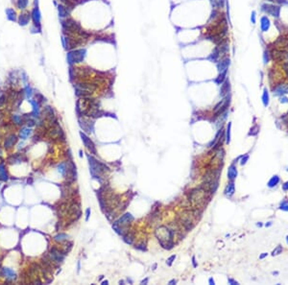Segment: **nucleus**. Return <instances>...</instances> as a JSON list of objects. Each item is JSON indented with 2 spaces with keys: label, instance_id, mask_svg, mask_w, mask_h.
<instances>
[{
  "label": "nucleus",
  "instance_id": "nucleus-1",
  "mask_svg": "<svg viewBox=\"0 0 288 285\" xmlns=\"http://www.w3.org/2000/svg\"><path fill=\"white\" fill-rule=\"evenodd\" d=\"M174 233L175 231L165 226H161L155 230L156 237L158 238L160 244L166 250H171L174 247Z\"/></svg>",
  "mask_w": 288,
  "mask_h": 285
},
{
  "label": "nucleus",
  "instance_id": "nucleus-2",
  "mask_svg": "<svg viewBox=\"0 0 288 285\" xmlns=\"http://www.w3.org/2000/svg\"><path fill=\"white\" fill-rule=\"evenodd\" d=\"M61 23H62L64 32L66 33L67 35L79 36V37L83 38L84 40H86L89 37H90V34L85 32L82 29L81 25L79 23H77L75 20H73L71 17H67V19H62L61 20Z\"/></svg>",
  "mask_w": 288,
  "mask_h": 285
},
{
  "label": "nucleus",
  "instance_id": "nucleus-3",
  "mask_svg": "<svg viewBox=\"0 0 288 285\" xmlns=\"http://www.w3.org/2000/svg\"><path fill=\"white\" fill-rule=\"evenodd\" d=\"M207 191L201 186L199 188H195L192 190L188 195V201L189 203L196 208H199V207H202L206 203Z\"/></svg>",
  "mask_w": 288,
  "mask_h": 285
},
{
  "label": "nucleus",
  "instance_id": "nucleus-4",
  "mask_svg": "<svg viewBox=\"0 0 288 285\" xmlns=\"http://www.w3.org/2000/svg\"><path fill=\"white\" fill-rule=\"evenodd\" d=\"M85 57H86L85 49H73V50L68 51L66 59L69 65H74V64H78V63L83 61Z\"/></svg>",
  "mask_w": 288,
  "mask_h": 285
},
{
  "label": "nucleus",
  "instance_id": "nucleus-5",
  "mask_svg": "<svg viewBox=\"0 0 288 285\" xmlns=\"http://www.w3.org/2000/svg\"><path fill=\"white\" fill-rule=\"evenodd\" d=\"M230 103H231V95L230 94L223 97V99L218 104H216V106L213 108V112L215 113L214 117L220 116L221 114H223L225 111H227V110H228L229 106H230Z\"/></svg>",
  "mask_w": 288,
  "mask_h": 285
},
{
  "label": "nucleus",
  "instance_id": "nucleus-6",
  "mask_svg": "<svg viewBox=\"0 0 288 285\" xmlns=\"http://www.w3.org/2000/svg\"><path fill=\"white\" fill-rule=\"evenodd\" d=\"M261 11L264 12L266 15H271L276 19H278L281 15V6L277 4L264 3L261 5Z\"/></svg>",
  "mask_w": 288,
  "mask_h": 285
},
{
  "label": "nucleus",
  "instance_id": "nucleus-7",
  "mask_svg": "<svg viewBox=\"0 0 288 285\" xmlns=\"http://www.w3.org/2000/svg\"><path fill=\"white\" fill-rule=\"evenodd\" d=\"M133 221H134V217L132 216V214H131V213H126V214H124L123 216H122L121 218H119L115 222L113 228H115V229L117 231V233H119L120 229H123V228H127Z\"/></svg>",
  "mask_w": 288,
  "mask_h": 285
},
{
  "label": "nucleus",
  "instance_id": "nucleus-8",
  "mask_svg": "<svg viewBox=\"0 0 288 285\" xmlns=\"http://www.w3.org/2000/svg\"><path fill=\"white\" fill-rule=\"evenodd\" d=\"M65 253L64 252H61L60 250H58L57 248H52L50 250V259L53 260L54 262H57V263H61L63 262L64 258H65Z\"/></svg>",
  "mask_w": 288,
  "mask_h": 285
},
{
  "label": "nucleus",
  "instance_id": "nucleus-9",
  "mask_svg": "<svg viewBox=\"0 0 288 285\" xmlns=\"http://www.w3.org/2000/svg\"><path fill=\"white\" fill-rule=\"evenodd\" d=\"M31 14V19L33 20L34 26H37V27H40V19H41V15L40 12L39 7H34Z\"/></svg>",
  "mask_w": 288,
  "mask_h": 285
},
{
  "label": "nucleus",
  "instance_id": "nucleus-10",
  "mask_svg": "<svg viewBox=\"0 0 288 285\" xmlns=\"http://www.w3.org/2000/svg\"><path fill=\"white\" fill-rule=\"evenodd\" d=\"M80 136H81V137H82V140H83V142H84V144H85V146L88 148V150L90 151V152L91 153V154H93V155H95L96 154V149H95V145H94V143L92 142V140L90 139V138H89V136H86L85 133H83V132H81L80 133Z\"/></svg>",
  "mask_w": 288,
  "mask_h": 285
},
{
  "label": "nucleus",
  "instance_id": "nucleus-11",
  "mask_svg": "<svg viewBox=\"0 0 288 285\" xmlns=\"http://www.w3.org/2000/svg\"><path fill=\"white\" fill-rule=\"evenodd\" d=\"M231 65V59L229 57L222 58L217 61V69L218 72H223L225 70H228L229 66Z\"/></svg>",
  "mask_w": 288,
  "mask_h": 285
},
{
  "label": "nucleus",
  "instance_id": "nucleus-12",
  "mask_svg": "<svg viewBox=\"0 0 288 285\" xmlns=\"http://www.w3.org/2000/svg\"><path fill=\"white\" fill-rule=\"evenodd\" d=\"M273 93L275 96H278V97L285 95L286 93H288V86H286L285 84L276 85V86L273 90Z\"/></svg>",
  "mask_w": 288,
  "mask_h": 285
},
{
  "label": "nucleus",
  "instance_id": "nucleus-13",
  "mask_svg": "<svg viewBox=\"0 0 288 285\" xmlns=\"http://www.w3.org/2000/svg\"><path fill=\"white\" fill-rule=\"evenodd\" d=\"M58 13H59V16L61 17V19H65L69 17V15H70V9L64 4H59Z\"/></svg>",
  "mask_w": 288,
  "mask_h": 285
},
{
  "label": "nucleus",
  "instance_id": "nucleus-14",
  "mask_svg": "<svg viewBox=\"0 0 288 285\" xmlns=\"http://www.w3.org/2000/svg\"><path fill=\"white\" fill-rule=\"evenodd\" d=\"M231 91V83L229 79H226L225 81L221 84V90H220V95L221 97H225L228 94H230Z\"/></svg>",
  "mask_w": 288,
  "mask_h": 285
},
{
  "label": "nucleus",
  "instance_id": "nucleus-15",
  "mask_svg": "<svg viewBox=\"0 0 288 285\" xmlns=\"http://www.w3.org/2000/svg\"><path fill=\"white\" fill-rule=\"evenodd\" d=\"M270 26H271V21H270L269 17L267 15H263L260 19V30L261 32H267L270 29Z\"/></svg>",
  "mask_w": 288,
  "mask_h": 285
},
{
  "label": "nucleus",
  "instance_id": "nucleus-16",
  "mask_svg": "<svg viewBox=\"0 0 288 285\" xmlns=\"http://www.w3.org/2000/svg\"><path fill=\"white\" fill-rule=\"evenodd\" d=\"M30 20H31V14L29 13H22L19 15V19H17V21H19V24L20 26H26Z\"/></svg>",
  "mask_w": 288,
  "mask_h": 285
},
{
  "label": "nucleus",
  "instance_id": "nucleus-17",
  "mask_svg": "<svg viewBox=\"0 0 288 285\" xmlns=\"http://www.w3.org/2000/svg\"><path fill=\"white\" fill-rule=\"evenodd\" d=\"M2 274H3L4 277L6 278V279L9 280V281H14L16 279L15 273L13 270L9 269V268H3L2 269Z\"/></svg>",
  "mask_w": 288,
  "mask_h": 285
},
{
  "label": "nucleus",
  "instance_id": "nucleus-18",
  "mask_svg": "<svg viewBox=\"0 0 288 285\" xmlns=\"http://www.w3.org/2000/svg\"><path fill=\"white\" fill-rule=\"evenodd\" d=\"M236 177H237V168H236V165L232 163L228 169V179L233 182L236 179Z\"/></svg>",
  "mask_w": 288,
  "mask_h": 285
},
{
  "label": "nucleus",
  "instance_id": "nucleus-19",
  "mask_svg": "<svg viewBox=\"0 0 288 285\" xmlns=\"http://www.w3.org/2000/svg\"><path fill=\"white\" fill-rule=\"evenodd\" d=\"M16 141H17V137H16V136H15V135H11L10 136H8V137L6 138V140H5V143H4V147H5L7 150L11 149V148H13V147H14V145L16 143Z\"/></svg>",
  "mask_w": 288,
  "mask_h": 285
},
{
  "label": "nucleus",
  "instance_id": "nucleus-20",
  "mask_svg": "<svg viewBox=\"0 0 288 285\" xmlns=\"http://www.w3.org/2000/svg\"><path fill=\"white\" fill-rule=\"evenodd\" d=\"M25 157L21 154H14L9 157L8 161L10 163H20L22 160H25Z\"/></svg>",
  "mask_w": 288,
  "mask_h": 285
},
{
  "label": "nucleus",
  "instance_id": "nucleus-21",
  "mask_svg": "<svg viewBox=\"0 0 288 285\" xmlns=\"http://www.w3.org/2000/svg\"><path fill=\"white\" fill-rule=\"evenodd\" d=\"M234 192H235V186H234V183L232 182L226 186V188L224 190V194L227 197H232V196H233Z\"/></svg>",
  "mask_w": 288,
  "mask_h": 285
},
{
  "label": "nucleus",
  "instance_id": "nucleus-22",
  "mask_svg": "<svg viewBox=\"0 0 288 285\" xmlns=\"http://www.w3.org/2000/svg\"><path fill=\"white\" fill-rule=\"evenodd\" d=\"M5 13H6V15H7V19L10 20V21H16L17 20V16H16V13H15V11L14 10V9H12V8H8V9H6V11H5Z\"/></svg>",
  "mask_w": 288,
  "mask_h": 285
},
{
  "label": "nucleus",
  "instance_id": "nucleus-23",
  "mask_svg": "<svg viewBox=\"0 0 288 285\" xmlns=\"http://www.w3.org/2000/svg\"><path fill=\"white\" fill-rule=\"evenodd\" d=\"M211 5L216 10H221L226 6L227 0H211Z\"/></svg>",
  "mask_w": 288,
  "mask_h": 285
},
{
  "label": "nucleus",
  "instance_id": "nucleus-24",
  "mask_svg": "<svg viewBox=\"0 0 288 285\" xmlns=\"http://www.w3.org/2000/svg\"><path fill=\"white\" fill-rule=\"evenodd\" d=\"M280 181H281V178L278 175H275L269 180V182H267V186L270 188H273V187H275V186H277V184H278Z\"/></svg>",
  "mask_w": 288,
  "mask_h": 285
},
{
  "label": "nucleus",
  "instance_id": "nucleus-25",
  "mask_svg": "<svg viewBox=\"0 0 288 285\" xmlns=\"http://www.w3.org/2000/svg\"><path fill=\"white\" fill-rule=\"evenodd\" d=\"M227 75H228V70H225V71H223V72H220L219 75H218L217 78L215 79V83L217 85H221L227 79Z\"/></svg>",
  "mask_w": 288,
  "mask_h": 285
},
{
  "label": "nucleus",
  "instance_id": "nucleus-26",
  "mask_svg": "<svg viewBox=\"0 0 288 285\" xmlns=\"http://www.w3.org/2000/svg\"><path fill=\"white\" fill-rule=\"evenodd\" d=\"M8 180V174L6 172V169L4 164L0 163V181L6 182Z\"/></svg>",
  "mask_w": 288,
  "mask_h": 285
},
{
  "label": "nucleus",
  "instance_id": "nucleus-27",
  "mask_svg": "<svg viewBox=\"0 0 288 285\" xmlns=\"http://www.w3.org/2000/svg\"><path fill=\"white\" fill-rule=\"evenodd\" d=\"M31 132H32V131L28 128H24V129H22L21 131H20V132H19V136H20V138H22V139H27L28 137H29V136L31 135Z\"/></svg>",
  "mask_w": 288,
  "mask_h": 285
},
{
  "label": "nucleus",
  "instance_id": "nucleus-28",
  "mask_svg": "<svg viewBox=\"0 0 288 285\" xmlns=\"http://www.w3.org/2000/svg\"><path fill=\"white\" fill-rule=\"evenodd\" d=\"M269 100H270V98H269V92H268V90L265 87L264 90H263V93H262V103H263V105H264L265 107H267V106L269 105Z\"/></svg>",
  "mask_w": 288,
  "mask_h": 285
},
{
  "label": "nucleus",
  "instance_id": "nucleus-29",
  "mask_svg": "<svg viewBox=\"0 0 288 285\" xmlns=\"http://www.w3.org/2000/svg\"><path fill=\"white\" fill-rule=\"evenodd\" d=\"M28 4H29V0H17V2H16L17 8L20 9V10H25V9L27 8Z\"/></svg>",
  "mask_w": 288,
  "mask_h": 285
},
{
  "label": "nucleus",
  "instance_id": "nucleus-30",
  "mask_svg": "<svg viewBox=\"0 0 288 285\" xmlns=\"http://www.w3.org/2000/svg\"><path fill=\"white\" fill-rule=\"evenodd\" d=\"M67 169H68V166H67L65 162L61 163V164L58 166V171L60 172V174H62L63 176H65V175L66 174Z\"/></svg>",
  "mask_w": 288,
  "mask_h": 285
},
{
  "label": "nucleus",
  "instance_id": "nucleus-31",
  "mask_svg": "<svg viewBox=\"0 0 288 285\" xmlns=\"http://www.w3.org/2000/svg\"><path fill=\"white\" fill-rule=\"evenodd\" d=\"M223 136V130H220L219 132H217V135H216V136H215V138H214V140L211 142V144L208 145V147L211 148V147H213V145H216L217 144V141H219L220 140V138H221V136Z\"/></svg>",
  "mask_w": 288,
  "mask_h": 285
},
{
  "label": "nucleus",
  "instance_id": "nucleus-32",
  "mask_svg": "<svg viewBox=\"0 0 288 285\" xmlns=\"http://www.w3.org/2000/svg\"><path fill=\"white\" fill-rule=\"evenodd\" d=\"M231 127H232V123L229 122L228 127H227V130H226V142L228 144L231 142Z\"/></svg>",
  "mask_w": 288,
  "mask_h": 285
},
{
  "label": "nucleus",
  "instance_id": "nucleus-33",
  "mask_svg": "<svg viewBox=\"0 0 288 285\" xmlns=\"http://www.w3.org/2000/svg\"><path fill=\"white\" fill-rule=\"evenodd\" d=\"M282 251H283L282 246V245H278V246L274 249V251L272 252V255H273V256H276V255L281 254L282 253Z\"/></svg>",
  "mask_w": 288,
  "mask_h": 285
},
{
  "label": "nucleus",
  "instance_id": "nucleus-34",
  "mask_svg": "<svg viewBox=\"0 0 288 285\" xmlns=\"http://www.w3.org/2000/svg\"><path fill=\"white\" fill-rule=\"evenodd\" d=\"M13 121L15 124H16V125H21V124H23V119H22V117L19 116V115H14Z\"/></svg>",
  "mask_w": 288,
  "mask_h": 285
},
{
  "label": "nucleus",
  "instance_id": "nucleus-35",
  "mask_svg": "<svg viewBox=\"0 0 288 285\" xmlns=\"http://www.w3.org/2000/svg\"><path fill=\"white\" fill-rule=\"evenodd\" d=\"M280 209L283 211H288V200H283L280 204Z\"/></svg>",
  "mask_w": 288,
  "mask_h": 285
},
{
  "label": "nucleus",
  "instance_id": "nucleus-36",
  "mask_svg": "<svg viewBox=\"0 0 288 285\" xmlns=\"http://www.w3.org/2000/svg\"><path fill=\"white\" fill-rule=\"evenodd\" d=\"M66 239H67V235L65 234V233H61V234L55 236L56 241H60V242H63V241H65V240H66Z\"/></svg>",
  "mask_w": 288,
  "mask_h": 285
},
{
  "label": "nucleus",
  "instance_id": "nucleus-37",
  "mask_svg": "<svg viewBox=\"0 0 288 285\" xmlns=\"http://www.w3.org/2000/svg\"><path fill=\"white\" fill-rule=\"evenodd\" d=\"M258 131H259L258 126L253 127V128L251 129V132H250V133H249V136H257V133H258Z\"/></svg>",
  "mask_w": 288,
  "mask_h": 285
},
{
  "label": "nucleus",
  "instance_id": "nucleus-38",
  "mask_svg": "<svg viewBox=\"0 0 288 285\" xmlns=\"http://www.w3.org/2000/svg\"><path fill=\"white\" fill-rule=\"evenodd\" d=\"M269 61H270V54H269V52H268V51H264V53H263V61H264V64L269 63Z\"/></svg>",
  "mask_w": 288,
  "mask_h": 285
},
{
  "label": "nucleus",
  "instance_id": "nucleus-39",
  "mask_svg": "<svg viewBox=\"0 0 288 285\" xmlns=\"http://www.w3.org/2000/svg\"><path fill=\"white\" fill-rule=\"evenodd\" d=\"M251 21L253 24H256V22H257V13L255 11H253L251 14Z\"/></svg>",
  "mask_w": 288,
  "mask_h": 285
},
{
  "label": "nucleus",
  "instance_id": "nucleus-40",
  "mask_svg": "<svg viewBox=\"0 0 288 285\" xmlns=\"http://www.w3.org/2000/svg\"><path fill=\"white\" fill-rule=\"evenodd\" d=\"M248 159H249V155H245V156L241 157L240 164H241V165H244V164H246V163H247V161H248Z\"/></svg>",
  "mask_w": 288,
  "mask_h": 285
},
{
  "label": "nucleus",
  "instance_id": "nucleus-41",
  "mask_svg": "<svg viewBox=\"0 0 288 285\" xmlns=\"http://www.w3.org/2000/svg\"><path fill=\"white\" fill-rule=\"evenodd\" d=\"M280 102H281L282 104H286V103H288V97H286V96H284V95L281 96Z\"/></svg>",
  "mask_w": 288,
  "mask_h": 285
},
{
  "label": "nucleus",
  "instance_id": "nucleus-42",
  "mask_svg": "<svg viewBox=\"0 0 288 285\" xmlns=\"http://www.w3.org/2000/svg\"><path fill=\"white\" fill-rule=\"evenodd\" d=\"M25 91H26L25 93H26V95H27V97H30L32 95V90H31L30 86H26Z\"/></svg>",
  "mask_w": 288,
  "mask_h": 285
},
{
  "label": "nucleus",
  "instance_id": "nucleus-43",
  "mask_svg": "<svg viewBox=\"0 0 288 285\" xmlns=\"http://www.w3.org/2000/svg\"><path fill=\"white\" fill-rule=\"evenodd\" d=\"M27 122V125H28V127H33L34 125H35V120L34 119H31L30 118V116H29V119L26 121Z\"/></svg>",
  "mask_w": 288,
  "mask_h": 285
},
{
  "label": "nucleus",
  "instance_id": "nucleus-44",
  "mask_svg": "<svg viewBox=\"0 0 288 285\" xmlns=\"http://www.w3.org/2000/svg\"><path fill=\"white\" fill-rule=\"evenodd\" d=\"M267 1L272 2L273 4H282V3H284L283 0H267Z\"/></svg>",
  "mask_w": 288,
  "mask_h": 285
},
{
  "label": "nucleus",
  "instance_id": "nucleus-45",
  "mask_svg": "<svg viewBox=\"0 0 288 285\" xmlns=\"http://www.w3.org/2000/svg\"><path fill=\"white\" fill-rule=\"evenodd\" d=\"M175 258H176V255H175V254H174V255H172V256H170V257H169V259L167 260V264H168L169 266H171V265H172V262H173V260L175 259Z\"/></svg>",
  "mask_w": 288,
  "mask_h": 285
},
{
  "label": "nucleus",
  "instance_id": "nucleus-46",
  "mask_svg": "<svg viewBox=\"0 0 288 285\" xmlns=\"http://www.w3.org/2000/svg\"><path fill=\"white\" fill-rule=\"evenodd\" d=\"M282 67H283V70L285 71V73H286V76L288 77V63H285V64H283V65H282Z\"/></svg>",
  "mask_w": 288,
  "mask_h": 285
},
{
  "label": "nucleus",
  "instance_id": "nucleus-47",
  "mask_svg": "<svg viewBox=\"0 0 288 285\" xmlns=\"http://www.w3.org/2000/svg\"><path fill=\"white\" fill-rule=\"evenodd\" d=\"M282 190L283 191H288V181L287 182H285L283 184H282Z\"/></svg>",
  "mask_w": 288,
  "mask_h": 285
},
{
  "label": "nucleus",
  "instance_id": "nucleus-48",
  "mask_svg": "<svg viewBox=\"0 0 288 285\" xmlns=\"http://www.w3.org/2000/svg\"><path fill=\"white\" fill-rule=\"evenodd\" d=\"M90 215V208H88V209L86 210V221L89 220Z\"/></svg>",
  "mask_w": 288,
  "mask_h": 285
},
{
  "label": "nucleus",
  "instance_id": "nucleus-49",
  "mask_svg": "<svg viewBox=\"0 0 288 285\" xmlns=\"http://www.w3.org/2000/svg\"><path fill=\"white\" fill-rule=\"evenodd\" d=\"M229 283L232 284V285H237V284H238V282H237L236 280H234V279H229Z\"/></svg>",
  "mask_w": 288,
  "mask_h": 285
},
{
  "label": "nucleus",
  "instance_id": "nucleus-50",
  "mask_svg": "<svg viewBox=\"0 0 288 285\" xmlns=\"http://www.w3.org/2000/svg\"><path fill=\"white\" fill-rule=\"evenodd\" d=\"M267 255H268V254H267V253H263L262 254H260V256H259V259H263V258H265Z\"/></svg>",
  "mask_w": 288,
  "mask_h": 285
},
{
  "label": "nucleus",
  "instance_id": "nucleus-51",
  "mask_svg": "<svg viewBox=\"0 0 288 285\" xmlns=\"http://www.w3.org/2000/svg\"><path fill=\"white\" fill-rule=\"evenodd\" d=\"M192 263H193V266H194V267H197V264H196V261H195V257H194V256L192 257Z\"/></svg>",
  "mask_w": 288,
  "mask_h": 285
},
{
  "label": "nucleus",
  "instance_id": "nucleus-52",
  "mask_svg": "<svg viewBox=\"0 0 288 285\" xmlns=\"http://www.w3.org/2000/svg\"><path fill=\"white\" fill-rule=\"evenodd\" d=\"M208 282H209V284H211V285H214V284H215V282H214L213 279H209Z\"/></svg>",
  "mask_w": 288,
  "mask_h": 285
},
{
  "label": "nucleus",
  "instance_id": "nucleus-53",
  "mask_svg": "<svg viewBox=\"0 0 288 285\" xmlns=\"http://www.w3.org/2000/svg\"><path fill=\"white\" fill-rule=\"evenodd\" d=\"M272 224H273L272 222H268V223H266V224H265V227H266V228H268V227H271V226H272Z\"/></svg>",
  "mask_w": 288,
  "mask_h": 285
},
{
  "label": "nucleus",
  "instance_id": "nucleus-54",
  "mask_svg": "<svg viewBox=\"0 0 288 285\" xmlns=\"http://www.w3.org/2000/svg\"><path fill=\"white\" fill-rule=\"evenodd\" d=\"M173 283H176V280H175V279H172L171 281H169V284H173Z\"/></svg>",
  "mask_w": 288,
  "mask_h": 285
},
{
  "label": "nucleus",
  "instance_id": "nucleus-55",
  "mask_svg": "<svg viewBox=\"0 0 288 285\" xmlns=\"http://www.w3.org/2000/svg\"><path fill=\"white\" fill-rule=\"evenodd\" d=\"M257 227H262V224H261V223L259 222V223H257Z\"/></svg>",
  "mask_w": 288,
  "mask_h": 285
},
{
  "label": "nucleus",
  "instance_id": "nucleus-56",
  "mask_svg": "<svg viewBox=\"0 0 288 285\" xmlns=\"http://www.w3.org/2000/svg\"><path fill=\"white\" fill-rule=\"evenodd\" d=\"M108 283H109V281H108V280H106V281H103V282H102V284H103V285H105V284H108Z\"/></svg>",
  "mask_w": 288,
  "mask_h": 285
},
{
  "label": "nucleus",
  "instance_id": "nucleus-57",
  "mask_svg": "<svg viewBox=\"0 0 288 285\" xmlns=\"http://www.w3.org/2000/svg\"><path fill=\"white\" fill-rule=\"evenodd\" d=\"M286 243H287V244H288V235H287V236H286Z\"/></svg>",
  "mask_w": 288,
  "mask_h": 285
}]
</instances>
